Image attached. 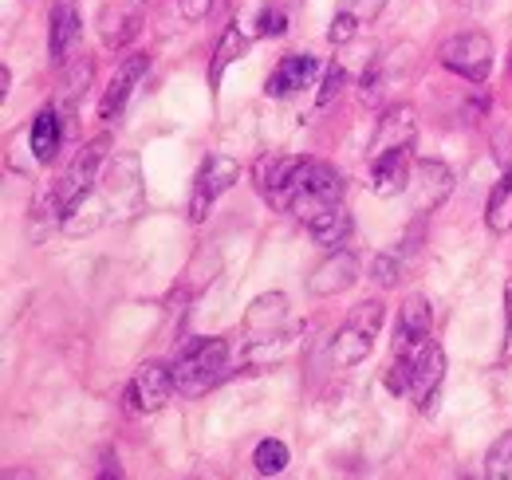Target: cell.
Listing matches in <instances>:
<instances>
[{
    "mask_svg": "<svg viewBox=\"0 0 512 480\" xmlns=\"http://www.w3.org/2000/svg\"><path fill=\"white\" fill-rule=\"evenodd\" d=\"M339 201H343V174H339L335 166H327V162H316V158H300L296 170H292V178H288V185L272 197V205L288 209V213L300 217L304 225H308L316 213L339 205Z\"/></svg>",
    "mask_w": 512,
    "mask_h": 480,
    "instance_id": "obj_1",
    "label": "cell"
},
{
    "mask_svg": "<svg viewBox=\"0 0 512 480\" xmlns=\"http://www.w3.org/2000/svg\"><path fill=\"white\" fill-rule=\"evenodd\" d=\"M225 374H229V343L225 339H193L174 362V382H178V394H186V398L209 394Z\"/></svg>",
    "mask_w": 512,
    "mask_h": 480,
    "instance_id": "obj_2",
    "label": "cell"
},
{
    "mask_svg": "<svg viewBox=\"0 0 512 480\" xmlns=\"http://www.w3.org/2000/svg\"><path fill=\"white\" fill-rule=\"evenodd\" d=\"M107 150H111V138H107V134H99V138H91L87 146H79V154L71 158L67 174L48 189V193H52V209H56V217H67V213L95 189L99 170H103V162H107Z\"/></svg>",
    "mask_w": 512,
    "mask_h": 480,
    "instance_id": "obj_3",
    "label": "cell"
},
{
    "mask_svg": "<svg viewBox=\"0 0 512 480\" xmlns=\"http://www.w3.org/2000/svg\"><path fill=\"white\" fill-rule=\"evenodd\" d=\"M438 63L469 83H485L493 71V40L485 32H461L438 48Z\"/></svg>",
    "mask_w": 512,
    "mask_h": 480,
    "instance_id": "obj_4",
    "label": "cell"
},
{
    "mask_svg": "<svg viewBox=\"0 0 512 480\" xmlns=\"http://www.w3.org/2000/svg\"><path fill=\"white\" fill-rule=\"evenodd\" d=\"M237 181H241V166H237L229 154H209V158L201 162L197 178H193V193H190V221L193 225H201V221L209 217L213 201H217L225 189H233Z\"/></svg>",
    "mask_w": 512,
    "mask_h": 480,
    "instance_id": "obj_5",
    "label": "cell"
},
{
    "mask_svg": "<svg viewBox=\"0 0 512 480\" xmlns=\"http://www.w3.org/2000/svg\"><path fill=\"white\" fill-rule=\"evenodd\" d=\"M410 359V398H414V406L422 410V414H430L434 406H438V390H442V382H446V351L434 343V339H426L414 355H406Z\"/></svg>",
    "mask_w": 512,
    "mask_h": 480,
    "instance_id": "obj_6",
    "label": "cell"
},
{
    "mask_svg": "<svg viewBox=\"0 0 512 480\" xmlns=\"http://www.w3.org/2000/svg\"><path fill=\"white\" fill-rule=\"evenodd\" d=\"M174 390H178V382H174V366L146 362V366H138V374L130 378L127 406L134 410V414H158V410L170 402Z\"/></svg>",
    "mask_w": 512,
    "mask_h": 480,
    "instance_id": "obj_7",
    "label": "cell"
},
{
    "mask_svg": "<svg viewBox=\"0 0 512 480\" xmlns=\"http://www.w3.org/2000/svg\"><path fill=\"white\" fill-rule=\"evenodd\" d=\"M453 193V170L438 158H422L414 162V174H410V205L418 217L434 213L442 201Z\"/></svg>",
    "mask_w": 512,
    "mask_h": 480,
    "instance_id": "obj_8",
    "label": "cell"
},
{
    "mask_svg": "<svg viewBox=\"0 0 512 480\" xmlns=\"http://www.w3.org/2000/svg\"><path fill=\"white\" fill-rule=\"evenodd\" d=\"M430 327H434V307L422 296H410V300L398 307V327H394V355H414L426 339H430Z\"/></svg>",
    "mask_w": 512,
    "mask_h": 480,
    "instance_id": "obj_9",
    "label": "cell"
},
{
    "mask_svg": "<svg viewBox=\"0 0 512 480\" xmlns=\"http://www.w3.org/2000/svg\"><path fill=\"white\" fill-rule=\"evenodd\" d=\"M355 280H359V256H355V252H347V248H331V256H327L320 268L312 272L308 292H312V296H320V300H327V296L347 292Z\"/></svg>",
    "mask_w": 512,
    "mask_h": 480,
    "instance_id": "obj_10",
    "label": "cell"
},
{
    "mask_svg": "<svg viewBox=\"0 0 512 480\" xmlns=\"http://www.w3.org/2000/svg\"><path fill=\"white\" fill-rule=\"evenodd\" d=\"M316 75H320V60H316V56H308V52H292V56H284V60L276 63V71L268 75L264 95H268V99H288V95L312 87Z\"/></svg>",
    "mask_w": 512,
    "mask_h": 480,
    "instance_id": "obj_11",
    "label": "cell"
},
{
    "mask_svg": "<svg viewBox=\"0 0 512 480\" xmlns=\"http://www.w3.org/2000/svg\"><path fill=\"white\" fill-rule=\"evenodd\" d=\"M410 174H414L410 146H394V150H383V154H371V189L379 197H398L402 189H410Z\"/></svg>",
    "mask_w": 512,
    "mask_h": 480,
    "instance_id": "obj_12",
    "label": "cell"
},
{
    "mask_svg": "<svg viewBox=\"0 0 512 480\" xmlns=\"http://www.w3.org/2000/svg\"><path fill=\"white\" fill-rule=\"evenodd\" d=\"M146 67H150V56H127V60L119 63V71L111 75V83H107V91L99 99V119L111 122L123 115V107H127L130 95H134V87L142 83Z\"/></svg>",
    "mask_w": 512,
    "mask_h": 480,
    "instance_id": "obj_13",
    "label": "cell"
},
{
    "mask_svg": "<svg viewBox=\"0 0 512 480\" xmlns=\"http://www.w3.org/2000/svg\"><path fill=\"white\" fill-rule=\"evenodd\" d=\"M79 4L75 0H56L52 4V16H48V56L52 63H64L67 60V48L79 40Z\"/></svg>",
    "mask_w": 512,
    "mask_h": 480,
    "instance_id": "obj_14",
    "label": "cell"
},
{
    "mask_svg": "<svg viewBox=\"0 0 512 480\" xmlns=\"http://www.w3.org/2000/svg\"><path fill=\"white\" fill-rule=\"evenodd\" d=\"M414 134H418L414 107L398 103V107H390L379 119V130L371 138V154H383V150H394V146H414Z\"/></svg>",
    "mask_w": 512,
    "mask_h": 480,
    "instance_id": "obj_15",
    "label": "cell"
},
{
    "mask_svg": "<svg viewBox=\"0 0 512 480\" xmlns=\"http://www.w3.org/2000/svg\"><path fill=\"white\" fill-rule=\"evenodd\" d=\"M103 193H107V201H111L115 209H127V217L138 209L142 189H138V166H134V158H119V162L111 166V174L103 178Z\"/></svg>",
    "mask_w": 512,
    "mask_h": 480,
    "instance_id": "obj_16",
    "label": "cell"
},
{
    "mask_svg": "<svg viewBox=\"0 0 512 480\" xmlns=\"http://www.w3.org/2000/svg\"><path fill=\"white\" fill-rule=\"evenodd\" d=\"M60 142H64V119L56 107L40 111L32 119V134H28V146H32V158L36 162H52L60 154Z\"/></svg>",
    "mask_w": 512,
    "mask_h": 480,
    "instance_id": "obj_17",
    "label": "cell"
},
{
    "mask_svg": "<svg viewBox=\"0 0 512 480\" xmlns=\"http://www.w3.org/2000/svg\"><path fill=\"white\" fill-rule=\"evenodd\" d=\"M351 229H355V221H351V213L343 209V201L331 205V209H323V213H316V217L308 221V233H312V240H316L320 248H343L347 237H351Z\"/></svg>",
    "mask_w": 512,
    "mask_h": 480,
    "instance_id": "obj_18",
    "label": "cell"
},
{
    "mask_svg": "<svg viewBox=\"0 0 512 480\" xmlns=\"http://www.w3.org/2000/svg\"><path fill=\"white\" fill-rule=\"evenodd\" d=\"M142 32V16H138V8H107L103 16H99V36H103V44L107 48H127L130 40Z\"/></svg>",
    "mask_w": 512,
    "mask_h": 480,
    "instance_id": "obj_19",
    "label": "cell"
},
{
    "mask_svg": "<svg viewBox=\"0 0 512 480\" xmlns=\"http://www.w3.org/2000/svg\"><path fill=\"white\" fill-rule=\"evenodd\" d=\"M249 52V36L237 28V24H229L225 32H221V40H217V48H213V63H209V87L217 91L221 87V79H225V71L233 67V63L241 60Z\"/></svg>",
    "mask_w": 512,
    "mask_h": 480,
    "instance_id": "obj_20",
    "label": "cell"
},
{
    "mask_svg": "<svg viewBox=\"0 0 512 480\" xmlns=\"http://www.w3.org/2000/svg\"><path fill=\"white\" fill-rule=\"evenodd\" d=\"M371 347H375V335H367L363 327H355V323L343 319V327L331 339V359L339 362V366H359V362L371 355Z\"/></svg>",
    "mask_w": 512,
    "mask_h": 480,
    "instance_id": "obj_21",
    "label": "cell"
},
{
    "mask_svg": "<svg viewBox=\"0 0 512 480\" xmlns=\"http://www.w3.org/2000/svg\"><path fill=\"white\" fill-rule=\"evenodd\" d=\"M296 162L300 158H284V154H264L260 162H256V170H253V181H256V189L272 201L284 185H288V178H292V170H296Z\"/></svg>",
    "mask_w": 512,
    "mask_h": 480,
    "instance_id": "obj_22",
    "label": "cell"
},
{
    "mask_svg": "<svg viewBox=\"0 0 512 480\" xmlns=\"http://www.w3.org/2000/svg\"><path fill=\"white\" fill-rule=\"evenodd\" d=\"M284 315H288V300H284L280 292H272V296L253 300L249 315H245V327H249L253 335H272V327H280Z\"/></svg>",
    "mask_w": 512,
    "mask_h": 480,
    "instance_id": "obj_23",
    "label": "cell"
},
{
    "mask_svg": "<svg viewBox=\"0 0 512 480\" xmlns=\"http://www.w3.org/2000/svg\"><path fill=\"white\" fill-rule=\"evenodd\" d=\"M485 225L501 237V233H512V174L493 185L489 201H485Z\"/></svg>",
    "mask_w": 512,
    "mask_h": 480,
    "instance_id": "obj_24",
    "label": "cell"
},
{
    "mask_svg": "<svg viewBox=\"0 0 512 480\" xmlns=\"http://www.w3.org/2000/svg\"><path fill=\"white\" fill-rule=\"evenodd\" d=\"M253 465L260 477H276V473H284V469H288V445L276 441V437H264V441L256 445Z\"/></svg>",
    "mask_w": 512,
    "mask_h": 480,
    "instance_id": "obj_25",
    "label": "cell"
},
{
    "mask_svg": "<svg viewBox=\"0 0 512 480\" xmlns=\"http://www.w3.org/2000/svg\"><path fill=\"white\" fill-rule=\"evenodd\" d=\"M485 477L489 480H512V429L501 433L485 457Z\"/></svg>",
    "mask_w": 512,
    "mask_h": 480,
    "instance_id": "obj_26",
    "label": "cell"
},
{
    "mask_svg": "<svg viewBox=\"0 0 512 480\" xmlns=\"http://www.w3.org/2000/svg\"><path fill=\"white\" fill-rule=\"evenodd\" d=\"M386 8V0H339L335 4V12H343V16H351L359 28L363 24H371V20H379V12Z\"/></svg>",
    "mask_w": 512,
    "mask_h": 480,
    "instance_id": "obj_27",
    "label": "cell"
},
{
    "mask_svg": "<svg viewBox=\"0 0 512 480\" xmlns=\"http://www.w3.org/2000/svg\"><path fill=\"white\" fill-rule=\"evenodd\" d=\"M87 83H91V60H75L71 67L64 71V99H75V95H83L87 91Z\"/></svg>",
    "mask_w": 512,
    "mask_h": 480,
    "instance_id": "obj_28",
    "label": "cell"
},
{
    "mask_svg": "<svg viewBox=\"0 0 512 480\" xmlns=\"http://www.w3.org/2000/svg\"><path fill=\"white\" fill-rule=\"evenodd\" d=\"M288 32V12L280 4H268L260 8V20H256V36H284Z\"/></svg>",
    "mask_w": 512,
    "mask_h": 480,
    "instance_id": "obj_29",
    "label": "cell"
},
{
    "mask_svg": "<svg viewBox=\"0 0 512 480\" xmlns=\"http://www.w3.org/2000/svg\"><path fill=\"white\" fill-rule=\"evenodd\" d=\"M386 390L410 398V359L406 355H394L390 359V366H386Z\"/></svg>",
    "mask_w": 512,
    "mask_h": 480,
    "instance_id": "obj_30",
    "label": "cell"
},
{
    "mask_svg": "<svg viewBox=\"0 0 512 480\" xmlns=\"http://www.w3.org/2000/svg\"><path fill=\"white\" fill-rule=\"evenodd\" d=\"M343 83H347V71H343L339 63H331V67L323 71V83H320V95H316V103H320V107H331V103L339 99Z\"/></svg>",
    "mask_w": 512,
    "mask_h": 480,
    "instance_id": "obj_31",
    "label": "cell"
},
{
    "mask_svg": "<svg viewBox=\"0 0 512 480\" xmlns=\"http://www.w3.org/2000/svg\"><path fill=\"white\" fill-rule=\"evenodd\" d=\"M398 268H402V264H398V256H375V264H371V280H375V284H379V288H390V284H394V280H398Z\"/></svg>",
    "mask_w": 512,
    "mask_h": 480,
    "instance_id": "obj_32",
    "label": "cell"
},
{
    "mask_svg": "<svg viewBox=\"0 0 512 480\" xmlns=\"http://www.w3.org/2000/svg\"><path fill=\"white\" fill-rule=\"evenodd\" d=\"M505 319H509V331H505V359H512V280L505 284Z\"/></svg>",
    "mask_w": 512,
    "mask_h": 480,
    "instance_id": "obj_33",
    "label": "cell"
},
{
    "mask_svg": "<svg viewBox=\"0 0 512 480\" xmlns=\"http://www.w3.org/2000/svg\"><path fill=\"white\" fill-rule=\"evenodd\" d=\"M182 12H186L190 20H201V16L209 12V0H182Z\"/></svg>",
    "mask_w": 512,
    "mask_h": 480,
    "instance_id": "obj_34",
    "label": "cell"
},
{
    "mask_svg": "<svg viewBox=\"0 0 512 480\" xmlns=\"http://www.w3.org/2000/svg\"><path fill=\"white\" fill-rule=\"evenodd\" d=\"M8 87H12V71L4 67V71H0V95H8Z\"/></svg>",
    "mask_w": 512,
    "mask_h": 480,
    "instance_id": "obj_35",
    "label": "cell"
},
{
    "mask_svg": "<svg viewBox=\"0 0 512 480\" xmlns=\"http://www.w3.org/2000/svg\"><path fill=\"white\" fill-rule=\"evenodd\" d=\"M509 71H512V52H509Z\"/></svg>",
    "mask_w": 512,
    "mask_h": 480,
    "instance_id": "obj_36",
    "label": "cell"
}]
</instances>
